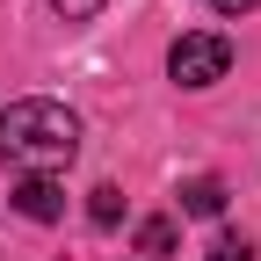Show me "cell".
Wrapping results in <instances>:
<instances>
[{
  "label": "cell",
  "instance_id": "1",
  "mask_svg": "<svg viewBox=\"0 0 261 261\" xmlns=\"http://www.w3.org/2000/svg\"><path fill=\"white\" fill-rule=\"evenodd\" d=\"M0 152L15 160L29 174H51L65 160L80 152V116L65 102H44V94H29V102H8L0 109Z\"/></svg>",
  "mask_w": 261,
  "mask_h": 261
},
{
  "label": "cell",
  "instance_id": "2",
  "mask_svg": "<svg viewBox=\"0 0 261 261\" xmlns=\"http://www.w3.org/2000/svg\"><path fill=\"white\" fill-rule=\"evenodd\" d=\"M167 73L181 87H218L225 73H232V44H225L218 29H189V37H174V51H167Z\"/></svg>",
  "mask_w": 261,
  "mask_h": 261
},
{
  "label": "cell",
  "instance_id": "3",
  "mask_svg": "<svg viewBox=\"0 0 261 261\" xmlns=\"http://www.w3.org/2000/svg\"><path fill=\"white\" fill-rule=\"evenodd\" d=\"M15 211L37 218V225H51V218L65 211V189H58L51 174H22V181H15Z\"/></svg>",
  "mask_w": 261,
  "mask_h": 261
},
{
  "label": "cell",
  "instance_id": "4",
  "mask_svg": "<svg viewBox=\"0 0 261 261\" xmlns=\"http://www.w3.org/2000/svg\"><path fill=\"white\" fill-rule=\"evenodd\" d=\"M181 211H189V218H218V211H225V181H218V174H189V181H181Z\"/></svg>",
  "mask_w": 261,
  "mask_h": 261
},
{
  "label": "cell",
  "instance_id": "5",
  "mask_svg": "<svg viewBox=\"0 0 261 261\" xmlns=\"http://www.w3.org/2000/svg\"><path fill=\"white\" fill-rule=\"evenodd\" d=\"M138 254H174V218H145L138 225Z\"/></svg>",
  "mask_w": 261,
  "mask_h": 261
},
{
  "label": "cell",
  "instance_id": "6",
  "mask_svg": "<svg viewBox=\"0 0 261 261\" xmlns=\"http://www.w3.org/2000/svg\"><path fill=\"white\" fill-rule=\"evenodd\" d=\"M87 218H94V225H116V218H123V196H116V189L102 181V189L87 196Z\"/></svg>",
  "mask_w": 261,
  "mask_h": 261
},
{
  "label": "cell",
  "instance_id": "7",
  "mask_svg": "<svg viewBox=\"0 0 261 261\" xmlns=\"http://www.w3.org/2000/svg\"><path fill=\"white\" fill-rule=\"evenodd\" d=\"M211 261H254V247H247L240 232H218V240H211Z\"/></svg>",
  "mask_w": 261,
  "mask_h": 261
},
{
  "label": "cell",
  "instance_id": "8",
  "mask_svg": "<svg viewBox=\"0 0 261 261\" xmlns=\"http://www.w3.org/2000/svg\"><path fill=\"white\" fill-rule=\"evenodd\" d=\"M51 8H58L65 22H87V15H102V8H109V0H51Z\"/></svg>",
  "mask_w": 261,
  "mask_h": 261
},
{
  "label": "cell",
  "instance_id": "9",
  "mask_svg": "<svg viewBox=\"0 0 261 261\" xmlns=\"http://www.w3.org/2000/svg\"><path fill=\"white\" fill-rule=\"evenodd\" d=\"M218 15H247V8H261V0H211Z\"/></svg>",
  "mask_w": 261,
  "mask_h": 261
}]
</instances>
